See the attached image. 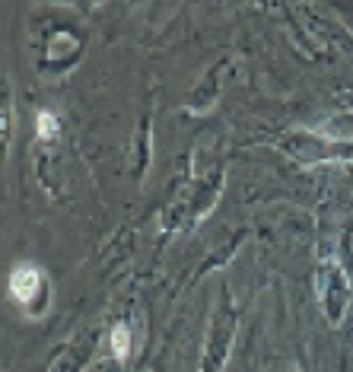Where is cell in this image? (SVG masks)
<instances>
[{
  "label": "cell",
  "mask_w": 353,
  "mask_h": 372,
  "mask_svg": "<svg viewBox=\"0 0 353 372\" xmlns=\"http://www.w3.org/2000/svg\"><path fill=\"white\" fill-rule=\"evenodd\" d=\"M42 287H45V274H42L32 261H23V264H16V268L10 270L7 289L20 306H32V302L39 299Z\"/></svg>",
  "instance_id": "obj_1"
},
{
  "label": "cell",
  "mask_w": 353,
  "mask_h": 372,
  "mask_svg": "<svg viewBox=\"0 0 353 372\" xmlns=\"http://www.w3.org/2000/svg\"><path fill=\"white\" fill-rule=\"evenodd\" d=\"M35 134L42 137V140H54V137L61 134V121L54 112H35Z\"/></svg>",
  "instance_id": "obj_2"
},
{
  "label": "cell",
  "mask_w": 353,
  "mask_h": 372,
  "mask_svg": "<svg viewBox=\"0 0 353 372\" xmlns=\"http://www.w3.org/2000/svg\"><path fill=\"white\" fill-rule=\"evenodd\" d=\"M109 347H112V353H115L118 359H128V356H131V331H128V328H124V325H115V328H112Z\"/></svg>",
  "instance_id": "obj_3"
}]
</instances>
